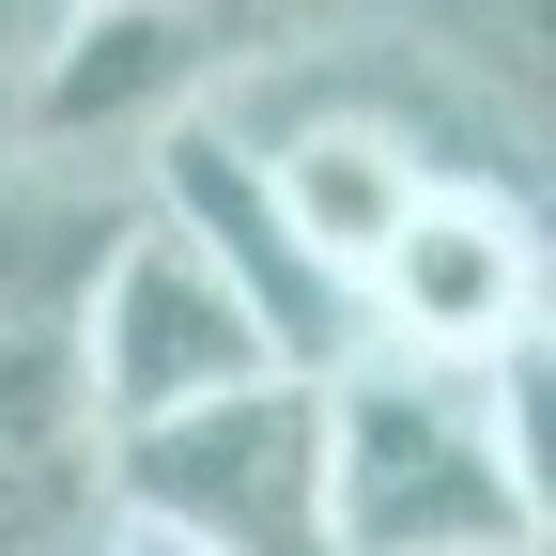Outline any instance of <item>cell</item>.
<instances>
[{
    "instance_id": "1",
    "label": "cell",
    "mask_w": 556,
    "mask_h": 556,
    "mask_svg": "<svg viewBox=\"0 0 556 556\" xmlns=\"http://www.w3.org/2000/svg\"><path fill=\"white\" fill-rule=\"evenodd\" d=\"M325 556H526L495 402L464 371H325Z\"/></svg>"
},
{
    "instance_id": "2",
    "label": "cell",
    "mask_w": 556,
    "mask_h": 556,
    "mask_svg": "<svg viewBox=\"0 0 556 556\" xmlns=\"http://www.w3.org/2000/svg\"><path fill=\"white\" fill-rule=\"evenodd\" d=\"M109 510L124 541H170V556H325V387L278 371L170 433H124Z\"/></svg>"
},
{
    "instance_id": "3",
    "label": "cell",
    "mask_w": 556,
    "mask_h": 556,
    "mask_svg": "<svg viewBox=\"0 0 556 556\" xmlns=\"http://www.w3.org/2000/svg\"><path fill=\"white\" fill-rule=\"evenodd\" d=\"M62 340H78V387H93V433L109 448L124 433H170V417H201V402L278 387V340L248 325V294L155 217V201L124 217V248L93 263V294H78Z\"/></svg>"
},
{
    "instance_id": "4",
    "label": "cell",
    "mask_w": 556,
    "mask_h": 556,
    "mask_svg": "<svg viewBox=\"0 0 556 556\" xmlns=\"http://www.w3.org/2000/svg\"><path fill=\"white\" fill-rule=\"evenodd\" d=\"M541 340V217L510 186H433L402 217V248L356 278V356H402V371H510Z\"/></svg>"
},
{
    "instance_id": "5",
    "label": "cell",
    "mask_w": 556,
    "mask_h": 556,
    "mask_svg": "<svg viewBox=\"0 0 556 556\" xmlns=\"http://www.w3.org/2000/svg\"><path fill=\"white\" fill-rule=\"evenodd\" d=\"M186 109H217V16H170V0H78L47 93H31V124H16V170L155 155Z\"/></svg>"
},
{
    "instance_id": "6",
    "label": "cell",
    "mask_w": 556,
    "mask_h": 556,
    "mask_svg": "<svg viewBox=\"0 0 556 556\" xmlns=\"http://www.w3.org/2000/svg\"><path fill=\"white\" fill-rule=\"evenodd\" d=\"M232 124V109H217ZM248 155H263V186H278V232L309 248V278H340V294H356V278L402 248V217L417 201H433L448 170L417 155V139L387 124V109H309V124H232Z\"/></svg>"
},
{
    "instance_id": "7",
    "label": "cell",
    "mask_w": 556,
    "mask_h": 556,
    "mask_svg": "<svg viewBox=\"0 0 556 556\" xmlns=\"http://www.w3.org/2000/svg\"><path fill=\"white\" fill-rule=\"evenodd\" d=\"M109 433H93V387H78V340L31 325L0 340V556H109Z\"/></svg>"
},
{
    "instance_id": "8",
    "label": "cell",
    "mask_w": 556,
    "mask_h": 556,
    "mask_svg": "<svg viewBox=\"0 0 556 556\" xmlns=\"http://www.w3.org/2000/svg\"><path fill=\"white\" fill-rule=\"evenodd\" d=\"M124 217H139V186H47V170H0V340L78 325V294H93V263L124 248Z\"/></svg>"
},
{
    "instance_id": "9",
    "label": "cell",
    "mask_w": 556,
    "mask_h": 556,
    "mask_svg": "<svg viewBox=\"0 0 556 556\" xmlns=\"http://www.w3.org/2000/svg\"><path fill=\"white\" fill-rule=\"evenodd\" d=\"M479 402H495V464H510V526H526V556H556V340H526L510 371H479Z\"/></svg>"
},
{
    "instance_id": "10",
    "label": "cell",
    "mask_w": 556,
    "mask_h": 556,
    "mask_svg": "<svg viewBox=\"0 0 556 556\" xmlns=\"http://www.w3.org/2000/svg\"><path fill=\"white\" fill-rule=\"evenodd\" d=\"M62 16H78V0H0V155H16V124L47 93V62H62Z\"/></svg>"
},
{
    "instance_id": "11",
    "label": "cell",
    "mask_w": 556,
    "mask_h": 556,
    "mask_svg": "<svg viewBox=\"0 0 556 556\" xmlns=\"http://www.w3.org/2000/svg\"><path fill=\"white\" fill-rule=\"evenodd\" d=\"M109 556H170V541H109Z\"/></svg>"
}]
</instances>
